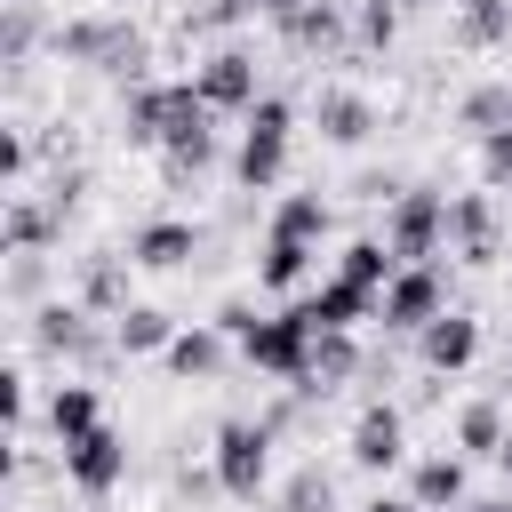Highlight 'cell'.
Instances as JSON below:
<instances>
[{
	"mask_svg": "<svg viewBox=\"0 0 512 512\" xmlns=\"http://www.w3.org/2000/svg\"><path fill=\"white\" fill-rule=\"evenodd\" d=\"M208 120H216V104L200 96V80H144L120 104V136L128 144H152V152H168L184 136H208Z\"/></svg>",
	"mask_w": 512,
	"mask_h": 512,
	"instance_id": "6da1fadb",
	"label": "cell"
},
{
	"mask_svg": "<svg viewBox=\"0 0 512 512\" xmlns=\"http://www.w3.org/2000/svg\"><path fill=\"white\" fill-rule=\"evenodd\" d=\"M56 56L64 64H96L104 80H128V88H144V64H152V48H144V32L128 16H72V24H56Z\"/></svg>",
	"mask_w": 512,
	"mask_h": 512,
	"instance_id": "7a4b0ae2",
	"label": "cell"
},
{
	"mask_svg": "<svg viewBox=\"0 0 512 512\" xmlns=\"http://www.w3.org/2000/svg\"><path fill=\"white\" fill-rule=\"evenodd\" d=\"M288 136H296L288 96H256V104L240 112V160H232V176H240L248 192H272L280 168H288Z\"/></svg>",
	"mask_w": 512,
	"mask_h": 512,
	"instance_id": "3957f363",
	"label": "cell"
},
{
	"mask_svg": "<svg viewBox=\"0 0 512 512\" xmlns=\"http://www.w3.org/2000/svg\"><path fill=\"white\" fill-rule=\"evenodd\" d=\"M384 248H392L400 264H432V256L448 248V192H432V184H408V192H392Z\"/></svg>",
	"mask_w": 512,
	"mask_h": 512,
	"instance_id": "277c9868",
	"label": "cell"
},
{
	"mask_svg": "<svg viewBox=\"0 0 512 512\" xmlns=\"http://www.w3.org/2000/svg\"><path fill=\"white\" fill-rule=\"evenodd\" d=\"M216 480H224V496L232 504H256L264 496V480H272V424L256 416H224L216 424Z\"/></svg>",
	"mask_w": 512,
	"mask_h": 512,
	"instance_id": "5b68a950",
	"label": "cell"
},
{
	"mask_svg": "<svg viewBox=\"0 0 512 512\" xmlns=\"http://www.w3.org/2000/svg\"><path fill=\"white\" fill-rule=\"evenodd\" d=\"M312 336H320V328H312V312H304V304H288V312H272V320H256V328L240 336V360H248V368H264V376H288V384H296V376H304V360H312Z\"/></svg>",
	"mask_w": 512,
	"mask_h": 512,
	"instance_id": "8992f818",
	"label": "cell"
},
{
	"mask_svg": "<svg viewBox=\"0 0 512 512\" xmlns=\"http://www.w3.org/2000/svg\"><path fill=\"white\" fill-rule=\"evenodd\" d=\"M440 312H448V272H440V264H400L392 288L376 296V320H384L392 336H416V328L440 320Z\"/></svg>",
	"mask_w": 512,
	"mask_h": 512,
	"instance_id": "52a82bcc",
	"label": "cell"
},
{
	"mask_svg": "<svg viewBox=\"0 0 512 512\" xmlns=\"http://www.w3.org/2000/svg\"><path fill=\"white\" fill-rule=\"evenodd\" d=\"M32 344L48 352V360H72V368H104L120 344H104L96 336V312L88 304H40L32 312Z\"/></svg>",
	"mask_w": 512,
	"mask_h": 512,
	"instance_id": "ba28073f",
	"label": "cell"
},
{
	"mask_svg": "<svg viewBox=\"0 0 512 512\" xmlns=\"http://www.w3.org/2000/svg\"><path fill=\"white\" fill-rule=\"evenodd\" d=\"M56 464H64V480H72L80 496H112V488L128 480V440H120L112 424H96V432L64 440V448H56Z\"/></svg>",
	"mask_w": 512,
	"mask_h": 512,
	"instance_id": "9c48e42d",
	"label": "cell"
},
{
	"mask_svg": "<svg viewBox=\"0 0 512 512\" xmlns=\"http://www.w3.org/2000/svg\"><path fill=\"white\" fill-rule=\"evenodd\" d=\"M400 456H408V424H400V408H392V400H368L360 424H352V464H360V472H392Z\"/></svg>",
	"mask_w": 512,
	"mask_h": 512,
	"instance_id": "30bf717a",
	"label": "cell"
},
{
	"mask_svg": "<svg viewBox=\"0 0 512 512\" xmlns=\"http://www.w3.org/2000/svg\"><path fill=\"white\" fill-rule=\"evenodd\" d=\"M192 80H200V96H208L216 112H248V104L264 96V88H256V56H248V48H216Z\"/></svg>",
	"mask_w": 512,
	"mask_h": 512,
	"instance_id": "8fae6325",
	"label": "cell"
},
{
	"mask_svg": "<svg viewBox=\"0 0 512 512\" xmlns=\"http://www.w3.org/2000/svg\"><path fill=\"white\" fill-rule=\"evenodd\" d=\"M416 352H424L432 376H456V368H472V352H480V320H472V312H440V320L416 328Z\"/></svg>",
	"mask_w": 512,
	"mask_h": 512,
	"instance_id": "7c38bea8",
	"label": "cell"
},
{
	"mask_svg": "<svg viewBox=\"0 0 512 512\" xmlns=\"http://www.w3.org/2000/svg\"><path fill=\"white\" fill-rule=\"evenodd\" d=\"M352 376H360V344H352V328H320V336H312V360H304V376H296V392L328 400V392H344Z\"/></svg>",
	"mask_w": 512,
	"mask_h": 512,
	"instance_id": "4fadbf2b",
	"label": "cell"
},
{
	"mask_svg": "<svg viewBox=\"0 0 512 512\" xmlns=\"http://www.w3.org/2000/svg\"><path fill=\"white\" fill-rule=\"evenodd\" d=\"M280 32H288V48H304V56H336V48L352 40L336 0H288V8H280Z\"/></svg>",
	"mask_w": 512,
	"mask_h": 512,
	"instance_id": "5bb4252c",
	"label": "cell"
},
{
	"mask_svg": "<svg viewBox=\"0 0 512 512\" xmlns=\"http://www.w3.org/2000/svg\"><path fill=\"white\" fill-rule=\"evenodd\" d=\"M448 248L464 264H496V200L488 192H456L448 200Z\"/></svg>",
	"mask_w": 512,
	"mask_h": 512,
	"instance_id": "9a60e30c",
	"label": "cell"
},
{
	"mask_svg": "<svg viewBox=\"0 0 512 512\" xmlns=\"http://www.w3.org/2000/svg\"><path fill=\"white\" fill-rule=\"evenodd\" d=\"M312 128H320L328 144H368L376 104H368L360 88H320V96H312Z\"/></svg>",
	"mask_w": 512,
	"mask_h": 512,
	"instance_id": "2e32d148",
	"label": "cell"
},
{
	"mask_svg": "<svg viewBox=\"0 0 512 512\" xmlns=\"http://www.w3.org/2000/svg\"><path fill=\"white\" fill-rule=\"evenodd\" d=\"M56 232H64V216L48 208V192H40V200H32V192H16V200H8V216H0V248H8V256H40Z\"/></svg>",
	"mask_w": 512,
	"mask_h": 512,
	"instance_id": "e0dca14e",
	"label": "cell"
},
{
	"mask_svg": "<svg viewBox=\"0 0 512 512\" xmlns=\"http://www.w3.org/2000/svg\"><path fill=\"white\" fill-rule=\"evenodd\" d=\"M128 256H136L144 272H176V264H192V256H200V232H192L184 216H152V224L128 240Z\"/></svg>",
	"mask_w": 512,
	"mask_h": 512,
	"instance_id": "ac0fdd59",
	"label": "cell"
},
{
	"mask_svg": "<svg viewBox=\"0 0 512 512\" xmlns=\"http://www.w3.org/2000/svg\"><path fill=\"white\" fill-rule=\"evenodd\" d=\"M128 264H136V256H112V248H96V256L80 264V304H88L96 320H120V312H128Z\"/></svg>",
	"mask_w": 512,
	"mask_h": 512,
	"instance_id": "d6986e66",
	"label": "cell"
},
{
	"mask_svg": "<svg viewBox=\"0 0 512 512\" xmlns=\"http://www.w3.org/2000/svg\"><path fill=\"white\" fill-rule=\"evenodd\" d=\"M224 360H232V336H224V328H184V336L168 344V368H176L184 384H216Z\"/></svg>",
	"mask_w": 512,
	"mask_h": 512,
	"instance_id": "ffe728a7",
	"label": "cell"
},
{
	"mask_svg": "<svg viewBox=\"0 0 512 512\" xmlns=\"http://www.w3.org/2000/svg\"><path fill=\"white\" fill-rule=\"evenodd\" d=\"M376 296H384V288H360V280L336 272L320 296H304V312H312V328H360V320L376 312Z\"/></svg>",
	"mask_w": 512,
	"mask_h": 512,
	"instance_id": "44dd1931",
	"label": "cell"
},
{
	"mask_svg": "<svg viewBox=\"0 0 512 512\" xmlns=\"http://www.w3.org/2000/svg\"><path fill=\"white\" fill-rule=\"evenodd\" d=\"M96 424H104V400H96V384L64 376V384L48 392V432H56V448H64V440H80V432H96Z\"/></svg>",
	"mask_w": 512,
	"mask_h": 512,
	"instance_id": "7402d4cb",
	"label": "cell"
},
{
	"mask_svg": "<svg viewBox=\"0 0 512 512\" xmlns=\"http://www.w3.org/2000/svg\"><path fill=\"white\" fill-rule=\"evenodd\" d=\"M112 344H120L128 360H136V352H168V344H176V320H168L160 304H128V312L112 320Z\"/></svg>",
	"mask_w": 512,
	"mask_h": 512,
	"instance_id": "603a6c76",
	"label": "cell"
},
{
	"mask_svg": "<svg viewBox=\"0 0 512 512\" xmlns=\"http://www.w3.org/2000/svg\"><path fill=\"white\" fill-rule=\"evenodd\" d=\"M408 488H416V512H456L464 504V456H424Z\"/></svg>",
	"mask_w": 512,
	"mask_h": 512,
	"instance_id": "cb8c5ba5",
	"label": "cell"
},
{
	"mask_svg": "<svg viewBox=\"0 0 512 512\" xmlns=\"http://www.w3.org/2000/svg\"><path fill=\"white\" fill-rule=\"evenodd\" d=\"M512 40V0H456V48H504Z\"/></svg>",
	"mask_w": 512,
	"mask_h": 512,
	"instance_id": "d4e9b609",
	"label": "cell"
},
{
	"mask_svg": "<svg viewBox=\"0 0 512 512\" xmlns=\"http://www.w3.org/2000/svg\"><path fill=\"white\" fill-rule=\"evenodd\" d=\"M272 232H280V240H312V248H320V232H328V200H320V192H288V200L272 208Z\"/></svg>",
	"mask_w": 512,
	"mask_h": 512,
	"instance_id": "484cf974",
	"label": "cell"
},
{
	"mask_svg": "<svg viewBox=\"0 0 512 512\" xmlns=\"http://www.w3.org/2000/svg\"><path fill=\"white\" fill-rule=\"evenodd\" d=\"M304 264H312V240H280V232H264V256H256V280H264V288H296Z\"/></svg>",
	"mask_w": 512,
	"mask_h": 512,
	"instance_id": "4316f807",
	"label": "cell"
},
{
	"mask_svg": "<svg viewBox=\"0 0 512 512\" xmlns=\"http://www.w3.org/2000/svg\"><path fill=\"white\" fill-rule=\"evenodd\" d=\"M456 448H464V456H496V448H504V408H496V400H472V408L456 416Z\"/></svg>",
	"mask_w": 512,
	"mask_h": 512,
	"instance_id": "83f0119b",
	"label": "cell"
},
{
	"mask_svg": "<svg viewBox=\"0 0 512 512\" xmlns=\"http://www.w3.org/2000/svg\"><path fill=\"white\" fill-rule=\"evenodd\" d=\"M336 272H344V280H360V288H392V272H400V256H392L384 240H352Z\"/></svg>",
	"mask_w": 512,
	"mask_h": 512,
	"instance_id": "f1b7e54d",
	"label": "cell"
},
{
	"mask_svg": "<svg viewBox=\"0 0 512 512\" xmlns=\"http://www.w3.org/2000/svg\"><path fill=\"white\" fill-rule=\"evenodd\" d=\"M504 112H512V88H504V80H488V88H472V96H464V112H456V120H464L472 136H496V128H504Z\"/></svg>",
	"mask_w": 512,
	"mask_h": 512,
	"instance_id": "f546056e",
	"label": "cell"
},
{
	"mask_svg": "<svg viewBox=\"0 0 512 512\" xmlns=\"http://www.w3.org/2000/svg\"><path fill=\"white\" fill-rule=\"evenodd\" d=\"M208 160H216V128H208V136H184V144H168V152H160V176H168V184H192Z\"/></svg>",
	"mask_w": 512,
	"mask_h": 512,
	"instance_id": "4dcf8cb0",
	"label": "cell"
},
{
	"mask_svg": "<svg viewBox=\"0 0 512 512\" xmlns=\"http://www.w3.org/2000/svg\"><path fill=\"white\" fill-rule=\"evenodd\" d=\"M280 504H288V512H328V504H336V480H328L320 464H304V472L280 488Z\"/></svg>",
	"mask_w": 512,
	"mask_h": 512,
	"instance_id": "1f68e13d",
	"label": "cell"
},
{
	"mask_svg": "<svg viewBox=\"0 0 512 512\" xmlns=\"http://www.w3.org/2000/svg\"><path fill=\"white\" fill-rule=\"evenodd\" d=\"M392 32H400V8H384V0H360V16H352V40H360V48H392Z\"/></svg>",
	"mask_w": 512,
	"mask_h": 512,
	"instance_id": "d6a6232c",
	"label": "cell"
},
{
	"mask_svg": "<svg viewBox=\"0 0 512 512\" xmlns=\"http://www.w3.org/2000/svg\"><path fill=\"white\" fill-rule=\"evenodd\" d=\"M240 16H248V0H200V8H184V32H224Z\"/></svg>",
	"mask_w": 512,
	"mask_h": 512,
	"instance_id": "836d02e7",
	"label": "cell"
},
{
	"mask_svg": "<svg viewBox=\"0 0 512 512\" xmlns=\"http://www.w3.org/2000/svg\"><path fill=\"white\" fill-rule=\"evenodd\" d=\"M32 32H40V24H32V8H8V24H0V56H8V64H24V56H32Z\"/></svg>",
	"mask_w": 512,
	"mask_h": 512,
	"instance_id": "e575fe53",
	"label": "cell"
},
{
	"mask_svg": "<svg viewBox=\"0 0 512 512\" xmlns=\"http://www.w3.org/2000/svg\"><path fill=\"white\" fill-rule=\"evenodd\" d=\"M40 288H48V264H40V256H8V296H16V304H32Z\"/></svg>",
	"mask_w": 512,
	"mask_h": 512,
	"instance_id": "d590c367",
	"label": "cell"
},
{
	"mask_svg": "<svg viewBox=\"0 0 512 512\" xmlns=\"http://www.w3.org/2000/svg\"><path fill=\"white\" fill-rule=\"evenodd\" d=\"M80 192H88V168H56V176H48V208H56V216H72Z\"/></svg>",
	"mask_w": 512,
	"mask_h": 512,
	"instance_id": "8d00e7d4",
	"label": "cell"
},
{
	"mask_svg": "<svg viewBox=\"0 0 512 512\" xmlns=\"http://www.w3.org/2000/svg\"><path fill=\"white\" fill-rule=\"evenodd\" d=\"M216 328H224V336H232V344H240V336H248V328H256V312H248V304H224V312H216Z\"/></svg>",
	"mask_w": 512,
	"mask_h": 512,
	"instance_id": "74e56055",
	"label": "cell"
},
{
	"mask_svg": "<svg viewBox=\"0 0 512 512\" xmlns=\"http://www.w3.org/2000/svg\"><path fill=\"white\" fill-rule=\"evenodd\" d=\"M456 512H512V496H480V504H456Z\"/></svg>",
	"mask_w": 512,
	"mask_h": 512,
	"instance_id": "f35d334b",
	"label": "cell"
},
{
	"mask_svg": "<svg viewBox=\"0 0 512 512\" xmlns=\"http://www.w3.org/2000/svg\"><path fill=\"white\" fill-rule=\"evenodd\" d=\"M360 512H416V504H392V496H376V504H360Z\"/></svg>",
	"mask_w": 512,
	"mask_h": 512,
	"instance_id": "ab89813d",
	"label": "cell"
},
{
	"mask_svg": "<svg viewBox=\"0 0 512 512\" xmlns=\"http://www.w3.org/2000/svg\"><path fill=\"white\" fill-rule=\"evenodd\" d=\"M496 464H504V472H512V432H504V448H496Z\"/></svg>",
	"mask_w": 512,
	"mask_h": 512,
	"instance_id": "60d3db41",
	"label": "cell"
},
{
	"mask_svg": "<svg viewBox=\"0 0 512 512\" xmlns=\"http://www.w3.org/2000/svg\"><path fill=\"white\" fill-rule=\"evenodd\" d=\"M248 8H264V16H280V8H288V0H248Z\"/></svg>",
	"mask_w": 512,
	"mask_h": 512,
	"instance_id": "b9f144b4",
	"label": "cell"
},
{
	"mask_svg": "<svg viewBox=\"0 0 512 512\" xmlns=\"http://www.w3.org/2000/svg\"><path fill=\"white\" fill-rule=\"evenodd\" d=\"M384 8H400V16H408V8H424V0H384Z\"/></svg>",
	"mask_w": 512,
	"mask_h": 512,
	"instance_id": "7bdbcfd3",
	"label": "cell"
},
{
	"mask_svg": "<svg viewBox=\"0 0 512 512\" xmlns=\"http://www.w3.org/2000/svg\"><path fill=\"white\" fill-rule=\"evenodd\" d=\"M0 8H40V0H0Z\"/></svg>",
	"mask_w": 512,
	"mask_h": 512,
	"instance_id": "ee69618b",
	"label": "cell"
},
{
	"mask_svg": "<svg viewBox=\"0 0 512 512\" xmlns=\"http://www.w3.org/2000/svg\"><path fill=\"white\" fill-rule=\"evenodd\" d=\"M504 384H512V352H504Z\"/></svg>",
	"mask_w": 512,
	"mask_h": 512,
	"instance_id": "f6af8a7d",
	"label": "cell"
},
{
	"mask_svg": "<svg viewBox=\"0 0 512 512\" xmlns=\"http://www.w3.org/2000/svg\"><path fill=\"white\" fill-rule=\"evenodd\" d=\"M504 128H512V112H504Z\"/></svg>",
	"mask_w": 512,
	"mask_h": 512,
	"instance_id": "bcb514c9",
	"label": "cell"
},
{
	"mask_svg": "<svg viewBox=\"0 0 512 512\" xmlns=\"http://www.w3.org/2000/svg\"><path fill=\"white\" fill-rule=\"evenodd\" d=\"M272 512H288V504H272Z\"/></svg>",
	"mask_w": 512,
	"mask_h": 512,
	"instance_id": "7dc6e473",
	"label": "cell"
}]
</instances>
